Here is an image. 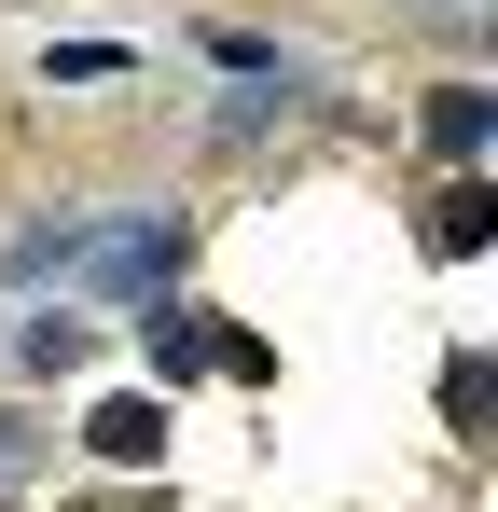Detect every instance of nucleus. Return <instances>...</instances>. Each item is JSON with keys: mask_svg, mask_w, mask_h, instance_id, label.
Instances as JSON below:
<instances>
[{"mask_svg": "<svg viewBox=\"0 0 498 512\" xmlns=\"http://www.w3.org/2000/svg\"><path fill=\"white\" fill-rule=\"evenodd\" d=\"M429 153H457V167L485 153V84H443V97H429Z\"/></svg>", "mask_w": 498, "mask_h": 512, "instance_id": "obj_5", "label": "nucleus"}, {"mask_svg": "<svg viewBox=\"0 0 498 512\" xmlns=\"http://www.w3.org/2000/svg\"><path fill=\"white\" fill-rule=\"evenodd\" d=\"M14 471H28V429H14V416H0V485H14Z\"/></svg>", "mask_w": 498, "mask_h": 512, "instance_id": "obj_7", "label": "nucleus"}, {"mask_svg": "<svg viewBox=\"0 0 498 512\" xmlns=\"http://www.w3.org/2000/svg\"><path fill=\"white\" fill-rule=\"evenodd\" d=\"M166 263H180L166 208H139V222H28L14 236V277H56V291H97V305H166Z\"/></svg>", "mask_w": 498, "mask_h": 512, "instance_id": "obj_1", "label": "nucleus"}, {"mask_svg": "<svg viewBox=\"0 0 498 512\" xmlns=\"http://www.w3.org/2000/svg\"><path fill=\"white\" fill-rule=\"evenodd\" d=\"M83 443H97L111 471H153V457H166V402H139V388H125V402H97V416H83Z\"/></svg>", "mask_w": 498, "mask_h": 512, "instance_id": "obj_3", "label": "nucleus"}, {"mask_svg": "<svg viewBox=\"0 0 498 512\" xmlns=\"http://www.w3.org/2000/svg\"><path fill=\"white\" fill-rule=\"evenodd\" d=\"M498 236V194L485 180H443V194H429V250H485Z\"/></svg>", "mask_w": 498, "mask_h": 512, "instance_id": "obj_4", "label": "nucleus"}, {"mask_svg": "<svg viewBox=\"0 0 498 512\" xmlns=\"http://www.w3.org/2000/svg\"><path fill=\"white\" fill-rule=\"evenodd\" d=\"M14 360H28V374H83V319H28Z\"/></svg>", "mask_w": 498, "mask_h": 512, "instance_id": "obj_6", "label": "nucleus"}, {"mask_svg": "<svg viewBox=\"0 0 498 512\" xmlns=\"http://www.w3.org/2000/svg\"><path fill=\"white\" fill-rule=\"evenodd\" d=\"M153 360L166 374H263L249 333H208V319H180V305H153Z\"/></svg>", "mask_w": 498, "mask_h": 512, "instance_id": "obj_2", "label": "nucleus"}]
</instances>
